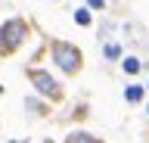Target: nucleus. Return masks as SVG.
Segmentation results:
<instances>
[{
    "instance_id": "nucleus-1",
    "label": "nucleus",
    "mask_w": 149,
    "mask_h": 143,
    "mask_svg": "<svg viewBox=\"0 0 149 143\" xmlns=\"http://www.w3.org/2000/svg\"><path fill=\"white\" fill-rule=\"evenodd\" d=\"M31 38V25L22 16H13L0 25V59L16 56V50H22V44Z\"/></svg>"
},
{
    "instance_id": "nucleus-2",
    "label": "nucleus",
    "mask_w": 149,
    "mask_h": 143,
    "mask_svg": "<svg viewBox=\"0 0 149 143\" xmlns=\"http://www.w3.org/2000/svg\"><path fill=\"white\" fill-rule=\"evenodd\" d=\"M50 56H53L56 68H59L65 78L81 75V68H84L81 47H74V44H68V40H50Z\"/></svg>"
},
{
    "instance_id": "nucleus-3",
    "label": "nucleus",
    "mask_w": 149,
    "mask_h": 143,
    "mask_svg": "<svg viewBox=\"0 0 149 143\" xmlns=\"http://www.w3.org/2000/svg\"><path fill=\"white\" fill-rule=\"evenodd\" d=\"M25 75H28V81H31V87H34L40 96H47L50 103H62V100H65V87L59 84L47 68H37L34 66V68H25Z\"/></svg>"
},
{
    "instance_id": "nucleus-4",
    "label": "nucleus",
    "mask_w": 149,
    "mask_h": 143,
    "mask_svg": "<svg viewBox=\"0 0 149 143\" xmlns=\"http://www.w3.org/2000/svg\"><path fill=\"white\" fill-rule=\"evenodd\" d=\"M143 93H146V84H127L124 87V100H127L130 106L143 103Z\"/></svg>"
},
{
    "instance_id": "nucleus-5",
    "label": "nucleus",
    "mask_w": 149,
    "mask_h": 143,
    "mask_svg": "<svg viewBox=\"0 0 149 143\" xmlns=\"http://www.w3.org/2000/svg\"><path fill=\"white\" fill-rule=\"evenodd\" d=\"M121 72L134 78V75H140V72H143V62H140L137 56H124V59H121Z\"/></svg>"
},
{
    "instance_id": "nucleus-6",
    "label": "nucleus",
    "mask_w": 149,
    "mask_h": 143,
    "mask_svg": "<svg viewBox=\"0 0 149 143\" xmlns=\"http://www.w3.org/2000/svg\"><path fill=\"white\" fill-rule=\"evenodd\" d=\"M74 25H81V28H90V25H93L90 6H78V10H74Z\"/></svg>"
},
{
    "instance_id": "nucleus-7",
    "label": "nucleus",
    "mask_w": 149,
    "mask_h": 143,
    "mask_svg": "<svg viewBox=\"0 0 149 143\" xmlns=\"http://www.w3.org/2000/svg\"><path fill=\"white\" fill-rule=\"evenodd\" d=\"M65 143H100L93 134H87V131H72L68 137H65Z\"/></svg>"
},
{
    "instance_id": "nucleus-8",
    "label": "nucleus",
    "mask_w": 149,
    "mask_h": 143,
    "mask_svg": "<svg viewBox=\"0 0 149 143\" xmlns=\"http://www.w3.org/2000/svg\"><path fill=\"white\" fill-rule=\"evenodd\" d=\"M102 56L109 59V62L121 59V44H115V40H112V44H106V47H102Z\"/></svg>"
},
{
    "instance_id": "nucleus-9",
    "label": "nucleus",
    "mask_w": 149,
    "mask_h": 143,
    "mask_svg": "<svg viewBox=\"0 0 149 143\" xmlns=\"http://www.w3.org/2000/svg\"><path fill=\"white\" fill-rule=\"evenodd\" d=\"M25 106H28L34 115H47V112H50V109H47V103H37V100H31V96L25 100Z\"/></svg>"
},
{
    "instance_id": "nucleus-10",
    "label": "nucleus",
    "mask_w": 149,
    "mask_h": 143,
    "mask_svg": "<svg viewBox=\"0 0 149 143\" xmlns=\"http://www.w3.org/2000/svg\"><path fill=\"white\" fill-rule=\"evenodd\" d=\"M90 10H106V0H87Z\"/></svg>"
},
{
    "instance_id": "nucleus-11",
    "label": "nucleus",
    "mask_w": 149,
    "mask_h": 143,
    "mask_svg": "<svg viewBox=\"0 0 149 143\" xmlns=\"http://www.w3.org/2000/svg\"><path fill=\"white\" fill-rule=\"evenodd\" d=\"M44 143H53V140H44Z\"/></svg>"
},
{
    "instance_id": "nucleus-12",
    "label": "nucleus",
    "mask_w": 149,
    "mask_h": 143,
    "mask_svg": "<svg viewBox=\"0 0 149 143\" xmlns=\"http://www.w3.org/2000/svg\"><path fill=\"white\" fill-rule=\"evenodd\" d=\"M146 112H149V106H146Z\"/></svg>"
},
{
    "instance_id": "nucleus-13",
    "label": "nucleus",
    "mask_w": 149,
    "mask_h": 143,
    "mask_svg": "<svg viewBox=\"0 0 149 143\" xmlns=\"http://www.w3.org/2000/svg\"><path fill=\"white\" fill-rule=\"evenodd\" d=\"M146 90H149V84H146Z\"/></svg>"
}]
</instances>
